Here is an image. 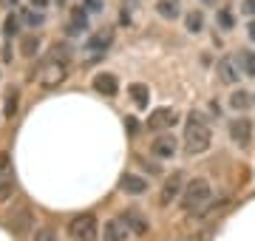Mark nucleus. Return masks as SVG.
I'll use <instances>...</instances> for the list:
<instances>
[{
	"label": "nucleus",
	"instance_id": "obj_4",
	"mask_svg": "<svg viewBox=\"0 0 255 241\" xmlns=\"http://www.w3.org/2000/svg\"><path fill=\"white\" fill-rule=\"evenodd\" d=\"M68 236H71L74 241H97V236H100V222H97V216L94 213L74 216L71 224H68Z\"/></svg>",
	"mask_w": 255,
	"mask_h": 241
},
{
	"label": "nucleus",
	"instance_id": "obj_34",
	"mask_svg": "<svg viewBox=\"0 0 255 241\" xmlns=\"http://www.w3.org/2000/svg\"><path fill=\"white\" fill-rule=\"evenodd\" d=\"M51 3H54V0H28V6H34V9H40V11H46Z\"/></svg>",
	"mask_w": 255,
	"mask_h": 241
},
{
	"label": "nucleus",
	"instance_id": "obj_9",
	"mask_svg": "<svg viewBox=\"0 0 255 241\" xmlns=\"http://www.w3.org/2000/svg\"><path fill=\"white\" fill-rule=\"evenodd\" d=\"M227 128H230V139L236 142L238 148H250L253 145V122L247 117H236Z\"/></svg>",
	"mask_w": 255,
	"mask_h": 241
},
{
	"label": "nucleus",
	"instance_id": "obj_35",
	"mask_svg": "<svg viewBox=\"0 0 255 241\" xmlns=\"http://www.w3.org/2000/svg\"><path fill=\"white\" fill-rule=\"evenodd\" d=\"M11 57H14V51H11V40H6V46H3V63H11Z\"/></svg>",
	"mask_w": 255,
	"mask_h": 241
},
{
	"label": "nucleus",
	"instance_id": "obj_21",
	"mask_svg": "<svg viewBox=\"0 0 255 241\" xmlns=\"http://www.w3.org/2000/svg\"><path fill=\"white\" fill-rule=\"evenodd\" d=\"M182 20H184V31L187 34H201L204 31V11L201 9H193L187 14H182Z\"/></svg>",
	"mask_w": 255,
	"mask_h": 241
},
{
	"label": "nucleus",
	"instance_id": "obj_23",
	"mask_svg": "<svg viewBox=\"0 0 255 241\" xmlns=\"http://www.w3.org/2000/svg\"><path fill=\"white\" fill-rule=\"evenodd\" d=\"M238 60V68H241V74L244 77H255V51L253 48H241L236 54Z\"/></svg>",
	"mask_w": 255,
	"mask_h": 241
},
{
	"label": "nucleus",
	"instance_id": "obj_20",
	"mask_svg": "<svg viewBox=\"0 0 255 241\" xmlns=\"http://www.w3.org/2000/svg\"><path fill=\"white\" fill-rule=\"evenodd\" d=\"M122 222L130 227V233H136V236H145L147 233V219L139 213V210H125V213H122Z\"/></svg>",
	"mask_w": 255,
	"mask_h": 241
},
{
	"label": "nucleus",
	"instance_id": "obj_11",
	"mask_svg": "<svg viewBox=\"0 0 255 241\" xmlns=\"http://www.w3.org/2000/svg\"><path fill=\"white\" fill-rule=\"evenodd\" d=\"M176 150H179V142H176L173 133H159L153 142H150V153L156 159H173Z\"/></svg>",
	"mask_w": 255,
	"mask_h": 241
},
{
	"label": "nucleus",
	"instance_id": "obj_7",
	"mask_svg": "<svg viewBox=\"0 0 255 241\" xmlns=\"http://www.w3.org/2000/svg\"><path fill=\"white\" fill-rule=\"evenodd\" d=\"M184 176H187L184 170H173L170 176L164 179L162 190H159V204H162V207H167V204H170V202H176V199L182 196L184 185H187V182H184Z\"/></svg>",
	"mask_w": 255,
	"mask_h": 241
},
{
	"label": "nucleus",
	"instance_id": "obj_2",
	"mask_svg": "<svg viewBox=\"0 0 255 241\" xmlns=\"http://www.w3.org/2000/svg\"><path fill=\"white\" fill-rule=\"evenodd\" d=\"M210 199H213V187H210L207 179H193V182L184 185L182 196H179V204H182L184 213H201L210 204Z\"/></svg>",
	"mask_w": 255,
	"mask_h": 241
},
{
	"label": "nucleus",
	"instance_id": "obj_13",
	"mask_svg": "<svg viewBox=\"0 0 255 241\" xmlns=\"http://www.w3.org/2000/svg\"><path fill=\"white\" fill-rule=\"evenodd\" d=\"M40 48H43V37L34 34V31L17 37V51H20V57H26V60H34V57L40 54Z\"/></svg>",
	"mask_w": 255,
	"mask_h": 241
},
{
	"label": "nucleus",
	"instance_id": "obj_19",
	"mask_svg": "<svg viewBox=\"0 0 255 241\" xmlns=\"http://www.w3.org/2000/svg\"><path fill=\"white\" fill-rule=\"evenodd\" d=\"M153 9L162 20H182V3L179 0H156Z\"/></svg>",
	"mask_w": 255,
	"mask_h": 241
},
{
	"label": "nucleus",
	"instance_id": "obj_30",
	"mask_svg": "<svg viewBox=\"0 0 255 241\" xmlns=\"http://www.w3.org/2000/svg\"><path fill=\"white\" fill-rule=\"evenodd\" d=\"M34 241H60V239H57V233L51 227H43V230L34 233Z\"/></svg>",
	"mask_w": 255,
	"mask_h": 241
},
{
	"label": "nucleus",
	"instance_id": "obj_8",
	"mask_svg": "<svg viewBox=\"0 0 255 241\" xmlns=\"http://www.w3.org/2000/svg\"><path fill=\"white\" fill-rule=\"evenodd\" d=\"M68 68H71V65H63V63H51V60H46V63H43V68H40V83H43V88H57L60 83H65Z\"/></svg>",
	"mask_w": 255,
	"mask_h": 241
},
{
	"label": "nucleus",
	"instance_id": "obj_22",
	"mask_svg": "<svg viewBox=\"0 0 255 241\" xmlns=\"http://www.w3.org/2000/svg\"><path fill=\"white\" fill-rule=\"evenodd\" d=\"M230 108H233L236 114L250 111V108H253V94H247L244 88H238V91H233V94H230Z\"/></svg>",
	"mask_w": 255,
	"mask_h": 241
},
{
	"label": "nucleus",
	"instance_id": "obj_6",
	"mask_svg": "<svg viewBox=\"0 0 255 241\" xmlns=\"http://www.w3.org/2000/svg\"><path fill=\"white\" fill-rule=\"evenodd\" d=\"M88 28H91V14L82 9V6H77V9L68 11V20H65V40H80L88 34Z\"/></svg>",
	"mask_w": 255,
	"mask_h": 241
},
{
	"label": "nucleus",
	"instance_id": "obj_14",
	"mask_svg": "<svg viewBox=\"0 0 255 241\" xmlns=\"http://www.w3.org/2000/svg\"><path fill=\"white\" fill-rule=\"evenodd\" d=\"M102 239L105 241H128L130 239V227L122 219H108L102 227Z\"/></svg>",
	"mask_w": 255,
	"mask_h": 241
},
{
	"label": "nucleus",
	"instance_id": "obj_28",
	"mask_svg": "<svg viewBox=\"0 0 255 241\" xmlns=\"http://www.w3.org/2000/svg\"><path fill=\"white\" fill-rule=\"evenodd\" d=\"M14 190H17L14 187V179H0V204L9 202L11 196H14Z\"/></svg>",
	"mask_w": 255,
	"mask_h": 241
},
{
	"label": "nucleus",
	"instance_id": "obj_42",
	"mask_svg": "<svg viewBox=\"0 0 255 241\" xmlns=\"http://www.w3.org/2000/svg\"><path fill=\"white\" fill-rule=\"evenodd\" d=\"M125 3H128V6H136L139 0H125Z\"/></svg>",
	"mask_w": 255,
	"mask_h": 241
},
{
	"label": "nucleus",
	"instance_id": "obj_12",
	"mask_svg": "<svg viewBox=\"0 0 255 241\" xmlns=\"http://www.w3.org/2000/svg\"><path fill=\"white\" fill-rule=\"evenodd\" d=\"M216 74H219V80H221L224 85H236L238 77H241L238 60H236V57H230V54H224L219 63H216Z\"/></svg>",
	"mask_w": 255,
	"mask_h": 241
},
{
	"label": "nucleus",
	"instance_id": "obj_41",
	"mask_svg": "<svg viewBox=\"0 0 255 241\" xmlns=\"http://www.w3.org/2000/svg\"><path fill=\"white\" fill-rule=\"evenodd\" d=\"M204 6H219V0H201Z\"/></svg>",
	"mask_w": 255,
	"mask_h": 241
},
{
	"label": "nucleus",
	"instance_id": "obj_10",
	"mask_svg": "<svg viewBox=\"0 0 255 241\" xmlns=\"http://www.w3.org/2000/svg\"><path fill=\"white\" fill-rule=\"evenodd\" d=\"M91 85L100 97H117L119 94V77L114 74V71H100V74H94Z\"/></svg>",
	"mask_w": 255,
	"mask_h": 241
},
{
	"label": "nucleus",
	"instance_id": "obj_5",
	"mask_svg": "<svg viewBox=\"0 0 255 241\" xmlns=\"http://www.w3.org/2000/svg\"><path fill=\"white\" fill-rule=\"evenodd\" d=\"M179 122V114H176V108H170V105H159V108H153V111L147 114L145 120V130H153V133H164V130H170Z\"/></svg>",
	"mask_w": 255,
	"mask_h": 241
},
{
	"label": "nucleus",
	"instance_id": "obj_3",
	"mask_svg": "<svg viewBox=\"0 0 255 241\" xmlns=\"http://www.w3.org/2000/svg\"><path fill=\"white\" fill-rule=\"evenodd\" d=\"M114 46V28H100V31H94L91 37L82 43V65L88 68V65H97L105 60V54L111 51Z\"/></svg>",
	"mask_w": 255,
	"mask_h": 241
},
{
	"label": "nucleus",
	"instance_id": "obj_32",
	"mask_svg": "<svg viewBox=\"0 0 255 241\" xmlns=\"http://www.w3.org/2000/svg\"><path fill=\"white\" fill-rule=\"evenodd\" d=\"M241 14L255 17V0H241Z\"/></svg>",
	"mask_w": 255,
	"mask_h": 241
},
{
	"label": "nucleus",
	"instance_id": "obj_1",
	"mask_svg": "<svg viewBox=\"0 0 255 241\" xmlns=\"http://www.w3.org/2000/svg\"><path fill=\"white\" fill-rule=\"evenodd\" d=\"M184 153L190 156H201L207 153L210 142H213V130H210V122L201 111H190L187 120H184Z\"/></svg>",
	"mask_w": 255,
	"mask_h": 241
},
{
	"label": "nucleus",
	"instance_id": "obj_27",
	"mask_svg": "<svg viewBox=\"0 0 255 241\" xmlns=\"http://www.w3.org/2000/svg\"><path fill=\"white\" fill-rule=\"evenodd\" d=\"M9 222H11V230L17 233V236H23V233L28 230V224H31V213H28L26 207H23V210H17V213L11 216Z\"/></svg>",
	"mask_w": 255,
	"mask_h": 241
},
{
	"label": "nucleus",
	"instance_id": "obj_33",
	"mask_svg": "<svg viewBox=\"0 0 255 241\" xmlns=\"http://www.w3.org/2000/svg\"><path fill=\"white\" fill-rule=\"evenodd\" d=\"M130 23H133V20H130V11L122 6V9H119V26H130Z\"/></svg>",
	"mask_w": 255,
	"mask_h": 241
},
{
	"label": "nucleus",
	"instance_id": "obj_15",
	"mask_svg": "<svg viewBox=\"0 0 255 241\" xmlns=\"http://www.w3.org/2000/svg\"><path fill=\"white\" fill-rule=\"evenodd\" d=\"M119 187L128 196H142L147 193V179L139 176V173H125V176H119Z\"/></svg>",
	"mask_w": 255,
	"mask_h": 241
},
{
	"label": "nucleus",
	"instance_id": "obj_37",
	"mask_svg": "<svg viewBox=\"0 0 255 241\" xmlns=\"http://www.w3.org/2000/svg\"><path fill=\"white\" fill-rule=\"evenodd\" d=\"M247 37H250V40L255 43V17L250 20V23H247Z\"/></svg>",
	"mask_w": 255,
	"mask_h": 241
},
{
	"label": "nucleus",
	"instance_id": "obj_38",
	"mask_svg": "<svg viewBox=\"0 0 255 241\" xmlns=\"http://www.w3.org/2000/svg\"><path fill=\"white\" fill-rule=\"evenodd\" d=\"M0 6H6V9H14V6H20V0H0Z\"/></svg>",
	"mask_w": 255,
	"mask_h": 241
},
{
	"label": "nucleus",
	"instance_id": "obj_24",
	"mask_svg": "<svg viewBox=\"0 0 255 241\" xmlns=\"http://www.w3.org/2000/svg\"><path fill=\"white\" fill-rule=\"evenodd\" d=\"M20 28H23L20 14L9 9V14H6V20H3V34H6V40H17L20 37Z\"/></svg>",
	"mask_w": 255,
	"mask_h": 241
},
{
	"label": "nucleus",
	"instance_id": "obj_31",
	"mask_svg": "<svg viewBox=\"0 0 255 241\" xmlns=\"http://www.w3.org/2000/svg\"><path fill=\"white\" fill-rule=\"evenodd\" d=\"M125 128H128V133H130V136H136L142 125H139V122L133 120V117H125Z\"/></svg>",
	"mask_w": 255,
	"mask_h": 241
},
{
	"label": "nucleus",
	"instance_id": "obj_43",
	"mask_svg": "<svg viewBox=\"0 0 255 241\" xmlns=\"http://www.w3.org/2000/svg\"><path fill=\"white\" fill-rule=\"evenodd\" d=\"M253 105H255V94H253Z\"/></svg>",
	"mask_w": 255,
	"mask_h": 241
},
{
	"label": "nucleus",
	"instance_id": "obj_40",
	"mask_svg": "<svg viewBox=\"0 0 255 241\" xmlns=\"http://www.w3.org/2000/svg\"><path fill=\"white\" fill-rule=\"evenodd\" d=\"M68 3H71V0H54L57 9H68Z\"/></svg>",
	"mask_w": 255,
	"mask_h": 241
},
{
	"label": "nucleus",
	"instance_id": "obj_17",
	"mask_svg": "<svg viewBox=\"0 0 255 241\" xmlns=\"http://www.w3.org/2000/svg\"><path fill=\"white\" fill-rule=\"evenodd\" d=\"M128 97L133 102V108H139V111H145L150 105V88L145 83H130L128 85Z\"/></svg>",
	"mask_w": 255,
	"mask_h": 241
},
{
	"label": "nucleus",
	"instance_id": "obj_29",
	"mask_svg": "<svg viewBox=\"0 0 255 241\" xmlns=\"http://www.w3.org/2000/svg\"><path fill=\"white\" fill-rule=\"evenodd\" d=\"M80 6L88 11L91 17H97V14H102V11H105V0H82Z\"/></svg>",
	"mask_w": 255,
	"mask_h": 241
},
{
	"label": "nucleus",
	"instance_id": "obj_39",
	"mask_svg": "<svg viewBox=\"0 0 255 241\" xmlns=\"http://www.w3.org/2000/svg\"><path fill=\"white\" fill-rule=\"evenodd\" d=\"M210 111H213V114H216V117H221V108H219V102H216V100H213V102H210Z\"/></svg>",
	"mask_w": 255,
	"mask_h": 241
},
{
	"label": "nucleus",
	"instance_id": "obj_16",
	"mask_svg": "<svg viewBox=\"0 0 255 241\" xmlns=\"http://www.w3.org/2000/svg\"><path fill=\"white\" fill-rule=\"evenodd\" d=\"M46 60H51V63H63V65H71L74 63V48L68 40H57L54 46H51V51H48Z\"/></svg>",
	"mask_w": 255,
	"mask_h": 241
},
{
	"label": "nucleus",
	"instance_id": "obj_25",
	"mask_svg": "<svg viewBox=\"0 0 255 241\" xmlns=\"http://www.w3.org/2000/svg\"><path fill=\"white\" fill-rule=\"evenodd\" d=\"M20 111V91L17 88H11V91H6V100H3V117H17Z\"/></svg>",
	"mask_w": 255,
	"mask_h": 241
},
{
	"label": "nucleus",
	"instance_id": "obj_36",
	"mask_svg": "<svg viewBox=\"0 0 255 241\" xmlns=\"http://www.w3.org/2000/svg\"><path fill=\"white\" fill-rule=\"evenodd\" d=\"M6 170H9V153H3V150H0V176H3Z\"/></svg>",
	"mask_w": 255,
	"mask_h": 241
},
{
	"label": "nucleus",
	"instance_id": "obj_26",
	"mask_svg": "<svg viewBox=\"0 0 255 241\" xmlns=\"http://www.w3.org/2000/svg\"><path fill=\"white\" fill-rule=\"evenodd\" d=\"M216 23H219L224 31H233V28H236V11L230 9V6H219V11H216Z\"/></svg>",
	"mask_w": 255,
	"mask_h": 241
},
{
	"label": "nucleus",
	"instance_id": "obj_18",
	"mask_svg": "<svg viewBox=\"0 0 255 241\" xmlns=\"http://www.w3.org/2000/svg\"><path fill=\"white\" fill-rule=\"evenodd\" d=\"M17 14H20L23 28H43V26H46V11L34 9V6H23Z\"/></svg>",
	"mask_w": 255,
	"mask_h": 241
}]
</instances>
